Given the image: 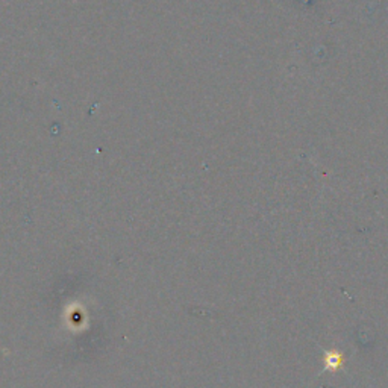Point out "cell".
<instances>
[{"label":"cell","mask_w":388,"mask_h":388,"mask_svg":"<svg viewBox=\"0 0 388 388\" xmlns=\"http://www.w3.org/2000/svg\"><path fill=\"white\" fill-rule=\"evenodd\" d=\"M343 366V355L338 352H328L325 355V370L335 372Z\"/></svg>","instance_id":"obj_1"}]
</instances>
